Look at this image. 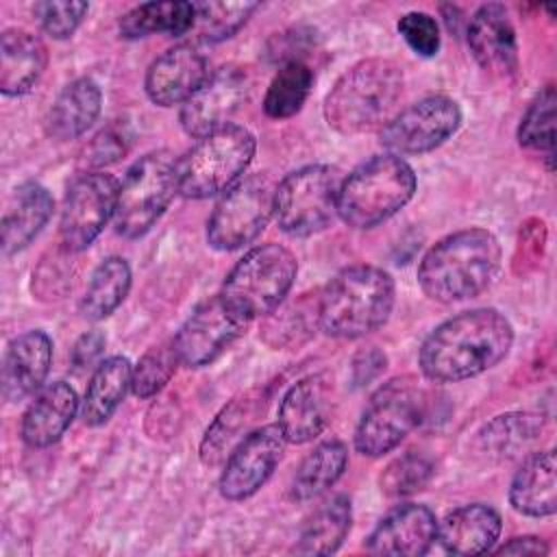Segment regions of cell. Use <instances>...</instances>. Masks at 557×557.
<instances>
[{
  "mask_svg": "<svg viewBox=\"0 0 557 557\" xmlns=\"http://www.w3.org/2000/svg\"><path fill=\"white\" fill-rule=\"evenodd\" d=\"M511 344L513 326L500 311L470 309L444 320L424 337L418 366L433 383H457L500 363Z\"/></svg>",
  "mask_w": 557,
  "mask_h": 557,
  "instance_id": "1",
  "label": "cell"
},
{
  "mask_svg": "<svg viewBox=\"0 0 557 557\" xmlns=\"http://www.w3.org/2000/svg\"><path fill=\"white\" fill-rule=\"evenodd\" d=\"M503 250L487 228H463L431 246L418 265L420 289L435 302H459L490 287Z\"/></svg>",
  "mask_w": 557,
  "mask_h": 557,
  "instance_id": "2",
  "label": "cell"
},
{
  "mask_svg": "<svg viewBox=\"0 0 557 557\" xmlns=\"http://www.w3.org/2000/svg\"><path fill=\"white\" fill-rule=\"evenodd\" d=\"M403 67L389 59H363L348 67L324 98V117L342 135L381 131L403 98Z\"/></svg>",
  "mask_w": 557,
  "mask_h": 557,
  "instance_id": "3",
  "label": "cell"
},
{
  "mask_svg": "<svg viewBox=\"0 0 557 557\" xmlns=\"http://www.w3.org/2000/svg\"><path fill=\"white\" fill-rule=\"evenodd\" d=\"M394 307V278L374 265L337 272L318 298V326L331 337L357 339L383 326Z\"/></svg>",
  "mask_w": 557,
  "mask_h": 557,
  "instance_id": "4",
  "label": "cell"
},
{
  "mask_svg": "<svg viewBox=\"0 0 557 557\" xmlns=\"http://www.w3.org/2000/svg\"><path fill=\"white\" fill-rule=\"evenodd\" d=\"M416 185L413 168L403 157H370L342 181L337 215L352 228H374L413 198Z\"/></svg>",
  "mask_w": 557,
  "mask_h": 557,
  "instance_id": "5",
  "label": "cell"
},
{
  "mask_svg": "<svg viewBox=\"0 0 557 557\" xmlns=\"http://www.w3.org/2000/svg\"><path fill=\"white\" fill-rule=\"evenodd\" d=\"M255 150V135L239 124H226L200 137L176 161L178 194L191 200L224 194L244 176Z\"/></svg>",
  "mask_w": 557,
  "mask_h": 557,
  "instance_id": "6",
  "label": "cell"
},
{
  "mask_svg": "<svg viewBox=\"0 0 557 557\" xmlns=\"http://www.w3.org/2000/svg\"><path fill=\"white\" fill-rule=\"evenodd\" d=\"M298 272L294 252L281 244L250 248L226 274L220 296L248 322L270 315L289 294Z\"/></svg>",
  "mask_w": 557,
  "mask_h": 557,
  "instance_id": "7",
  "label": "cell"
},
{
  "mask_svg": "<svg viewBox=\"0 0 557 557\" xmlns=\"http://www.w3.org/2000/svg\"><path fill=\"white\" fill-rule=\"evenodd\" d=\"M429 411V392L418 376L405 374L383 383L368 400L357 429L355 448L363 457H383L394 450Z\"/></svg>",
  "mask_w": 557,
  "mask_h": 557,
  "instance_id": "8",
  "label": "cell"
},
{
  "mask_svg": "<svg viewBox=\"0 0 557 557\" xmlns=\"http://www.w3.org/2000/svg\"><path fill=\"white\" fill-rule=\"evenodd\" d=\"M176 161L168 150H154L128 168L117 187L113 213L115 231L122 237L137 239L146 235L165 213L174 194H178Z\"/></svg>",
  "mask_w": 557,
  "mask_h": 557,
  "instance_id": "9",
  "label": "cell"
},
{
  "mask_svg": "<svg viewBox=\"0 0 557 557\" xmlns=\"http://www.w3.org/2000/svg\"><path fill=\"white\" fill-rule=\"evenodd\" d=\"M342 172L333 165H305L274 189V218L283 233L309 237L329 228L337 215Z\"/></svg>",
  "mask_w": 557,
  "mask_h": 557,
  "instance_id": "10",
  "label": "cell"
},
{
  "mask_svg": "<svg viewBox=\"0 0 557 557\" xmlns=\"http://www.w3.org/2000/svg\"><path fill=\"white\" fill-rule=\"evenodd\" d=\"M274 189L263 174L242 176L228 187L207 220L209 246L231 252L255 242L274 215Z\"/></svg>",
  "mask_w": 557,
  "mask_h": 557,
  "instance_id": "11",
  "label": "cell"
},
{
  "mask_svg": "<svg viewBox=\"0 0 557 557\" xmlns=\"http://www.w3.org/2000/svg\"><path fill=\"white\" fill-rule=\"evenodd\" d=\"M461 124V109L448 96H426L398 111L381 128V146L396 157L424 154L450 139Z\"/></svg>",
  "mask_w": 557,
  "mask_h": 557,
  "instance_id": "12",
  "label": "cell"
},
{
  "mask_svg": "<svg viewBox=\"0 0 557 557\" xmlns=\"http://www.w3.org/2000/svg\"><path fill=\"white\" fill-rule=\"evenodd\" d=\"M117 181L104 172L78 174L63 198L59 235L67 252L85 250L115 213Z\"/></svg>",
  "mask_w": 557,
  "mask_h": 557,
  "instance_id": "13",
  "label": "cell"
},
{
  "mask_svg": "<svg viewBox=\"0 0 557 557\" xmlns=\"http://www.w3.org/2000/svg\"><path fill=\"white\" fill-rule=\"evenodd\" d=\"M250 322L239 315L220 294L202 300L172 337L178 361L187 368L213 363Z\"/></svg>",
  "mask_w": 557,
  "mask_h": 557,
  "instance_id": "14",
  "label": "cell"
},
{
  "mask_svg": "<svg viewBox=\"0 0 557 557\" xmlns=\"http://www.w3.org/2000/svg\"><path fill=\"white\" fill-rule=\"evenodd\" d=\"M285 437L276 424H263L252 429L226 457L218 490L226 500H246L257 494L285 453Z\"/></svg>",
  "mask_w": 557,
  "mask_h": 557,
  "instance_id": "15",
  "label": "cell"
},
{
  "mask_svg": "<svg viewBox=\"0 0 557 557\" xmlns=\"http://www.w3.org/2000/svg\"><path fill=\"white\" fill-rule=\"evenodd\" d=\"M250 89V76L246 67L222 65L209 74V78L183 102L181 126L189 137H205L226 124L231 115L242 107Z\"/></svg>",
  "mask_w": 557,
  "mask_h": 557,
  "instance_id": "16",
  "label": "cell"
},
{
  "mask_svg": "<svg viewBox=\"0 0 557 557\" xmlns=\"http://www.w3.org/2000/svg\"><path fill=\"white\" fill-rule=\"evenodd\" d=\"M333 409V385L326 374H309L296 381L278 403L276 426L285 442L307 444L329 424Z\"/></svg>",
  "mask_w": 557,
  "mask_h": 557,
  "instance_id": "17",
  "label": "cell"
},
{
  "mask_svg": "<svg viewBox=\"0 0 557 557\" xmlns=\"http://www.w3.org/2000/svg\"><path fill=\"white\" fill-rule=\"evenodd\" d=\"M437 537L435 513L416 503L398 505L385 513L366 537V550L385 557H420Z\"/></svg>",
  "mask_w": 557,
  "mask_h": 557,
  "instance_id": "18",
  "label": "cell"
},
{
  "mask_svg": "<svg viewBox=\"0 0 557 557\" xmlns=\"http://www.w3.org/2000/svg\"><path fill=\"white\" fill-rule=\"evenodd\" d=\"M468 46L479 67L490 76L507 78L516 74V28L503 4L490 2L474 11V15L468 22Z\"/></svg>",
  "mask_w": 557,
  "mask_h": 557,
  "instance_id": "19",
  "label": "cell"
},
{
  "mask_svg": "<svg viewBox=\"0 0 557 557\" xmlns=\"http://www.w3.org/2000/svg\"><path fill=\"white\" fill-rule=\"evenodd\" d=\"M209 74V59L194 44H178L150 63L144 87L154 104L174 107L183 104Z\"/></svg>",
  "mask_w": 557,
  "mask_h": 557,
  "instance_id": "20",
  "label": "cell"
},
{
  "mask_svg": "<svg viewBox=\"0 0 557 557\" xmlns=\"http://www.w3.org/2000/svg\"><path fill=\"white\" fill-rule=\"evenodd\" d=\"M268 407V389L250 387L231 398L213 422L207 426L200 442V461L205 466H218L226 461L231 450L252 431Z\"/></svg>",
  "mask_w": 557,
  "mask_h": 557,
  "instance_id": "21",
  "label": "cell"
},
{
  "mask_svg": "<svg viewBox=\"0 0 557 557\" xmlns=\"http://www.w3.org/2000/svg\"><path fill=\"white\" fill-rule=\"evenodd\" d=\"M52 363V339L39 331H26L17 335L2 361V396L9 403L24 400L41 389Z\"/></svg>",
  "mask_w": 557,
  "mask_h": 557,
  "instance_id": "22",
  "label": "cell"
},
{
  "mask_svg": "<svg viewBox=\"0 0 557 557\" xmlns=\"http://www.w3.org/2000/svg\"><path fill=\"white\" fill-rule=\"evenodd\" d=\"M78 411V396L65 381H52L37 392L22 416L20 433L30 448H48L61 440Z\"/></svg>",
  "mask_w": 557,
  "mask_h": 557,
  "instance_id": "23",
  "label": "cell"
},
{
  "mask_svg": "<svg viewBox=\"0 0 557 557\" xmlns=\"http://www.w3.org/2000/svg\"><path fill=\"white\" fill-rule=\"evenodd\" d=\"M500 537V516L494 507L483 503L461 505L437 522V537L442 548L453 555H483L494 550Z\"/></svg>",
  "mask_w": 557,
  "mask_h": 557,
  "instance_id": "24",
  "label": "cell"
},
{
  "mask_svg": "<svg viewBox=\"0 0 557 557\" xmlns=\"http://www.w3.org/2000/svg\"><path fill=\"white\" fill-rule=\"evenodd\" d=\"M48 65L46 44L24 30L7 28L0 37V91L4 96L28 94Z\"/></svg>",
  "mask_w": 557,
  "mask_h": 557,
  "instance_id": "25",
  "label": "cell"
},
{
  "mask_svg": "<svg viewBox=\"0 0 557 557\" xmlns=\"http://www.w3.org/2000/svg\"><path fill=\"white\" fill-rule=\"evenodd\" d=\"M52 209H54V200L44 185L35 181L22 183L13 191L0 224L4 257L24 250L48 224Z\"/></svg>",
  "mask_w": 557,
  "mask_h": 557,
  "instance_id": "26",
  "label": "cell"
},
{
  "mask_svg": "<svg viewBox=\"0 0 557 557\" xmlns=\"http://www.w3.org/2000/svg\"><path fill=\"white\" fill-rule=\"evenodd\" d=\"M557 461L555 450L531 453L516 470L509 485L511 507L531 518L553 516L557 509Z\"/></svg>",
  "mask_w": 557,
  "mask_h": 557,
  "instance_id": "27",
  "label": "cell"
},
{
  "mask_svg": "<svg viewBox=\"0 0 557 557\" xmlns=\"http://www.w3.org/2000/svg\"><path fill=\"white\" fill-rule=\"evenodd\" d=\"M100 104H102L100 87L87 76L74 78L59 91V96L54 98L48 111V117H46L48 135L59 141L81 137L98 120Z\"/></svg>",
  "mask_w": 557,
  "mask_h": 557,
  "instance_id": "28",
  "label": "cell"
},
{
  "mask_svg": "<svg viewBox=\"0 0 557 557\" xmlns=\"http://www.w3.org/2000/svg\"><path fill=\"white\" fill-rule=\"evenodd\" d=\"M131 376L133 366L122 355L102 359L96 366L81 403V418L87 426H100L115 413L131 389Z\"/></svg>",
  "mask_w": 557,
  "mask_h": 557,
  "instance_id": "29",
  "label": "cell"
},
{
  "mask_svg": "<svg viewBox=\"0 0 557 557\" xmlns=\"http://www.w3.org/2000/svg\"><path fill=\"white\" fill-rule=\"evenodd\" d=\"M546 418L531 411H509L492 418L479 431V448L498 459H511L531 450L542 437Z\"/></svg>",
  "mask_w": 557,
  "mask_h": 557,
  "instance_id": "30",
  "label": "cell"
},
{
  "mask_svg": "<svg viewBox=\"0 0 557 557\" xmlns=\"http://www.w3.org/2000/svg\"><path fill=\"white\" fill-rule=\"evenodd\" d=\"M348 466V448L339 440H326L318 444L298 466L292 483L289 498L307 503L333 487Z\"/></svg>",
  "mask_w": 557,
  "mask_h": 557,
  "instance_id": "31",
  "label": "cell"
},
{
  "mask_svg": "<svg viewBox=\"0 0 557 557\" xmlns=\"http://www.w3.org/2000/svg\"><path fill=\"white\" fill-rule=\"evenodd\" d=\"M196 20V4L185 0L144 2L126 11L120 22V35L126 39H139L154 33H168L172 37L187 35Z\"/></svg>",
  "mask_w": 557,
  "mask_h": 557,
  "instance_id": "32",
  "label": "cell"
},
{
  "mask_svg": "<svg viewBox=\"0 0 557 557\" xmlns=\"http://www.w3.org/2000/svg\"><path fill=\"white\" fill-rule=\"evenodd\" d=\"M352 522L350 500L344 494L329 498L302 524L294 553L298 555H331L346 540Z\"/></svg>",
  "mask_w": 557,
  "mask_h": 557,
  "instance_id": "33",
  "label": "cell"
},
{
  "mask_svg": "<svg viewBox=\"0 0 557 557\" xmlns=\"http://www.w3.org/2000/svg\"><path fill=\"white\" fill-rule=\"evenodd\" d=\"M131 265L122 257L102 259L85 287L81 298V315L87 320H102L111 315L128 296L131 289Z\"/></svg>",
  "mask_w": 557,
  "mask_h": 557,
  "instance_id": "34",
  "label": "cell"
},
{
  "mask_svg": "<svg viewBox=\"0 0 557 557\" xmlns=\"http://www.w3.org/2000/svg\"><path fill=\"white\" fill-rule=\"evenodd\" d=\"M313 78V70L305 61L278 65L263 98L265 115L272 120H287L296 115L309 98Z\"/></svg>",
  "mask_w": 557,
  "mask_h": 557,
  "instance_id": "35",
  "label": "cell"
},
{
  "mask_svg": "<svg viewBox=\"0 0 557 557\" xmlns=\"http://www.w3.org/2000/svg\"><path fill=\"white\" fill-rule=\"evenodd\" d=\"M555 109H557L555 87L546 85L527 107L518 126L520 146L544 154L548 170H553V159H555Z\"/></svg>",
  "mask_w": 557,
  "mask_h": 557,
  "instance_id": "36",
  "label": "cell"
},
{
  "mask_svg": "<svg viewBox=\"0 0 557 557\" xmlns=\"http://www.w3.org/2000/svg\"><path fill=\"white\" fill-rule=\"evenodd\" d=\"M196 20L191 35L202 44H218L233 37L259 7L257 2H194Z\"/></svg>",
  "mask_w": 557,
  "mask_h": 557,
  "instance_id": "37",
  "label": "cell"
},
{
  "mask_svg": "<svg viewBox=\"0 0 557 557\" xmlns=\"http://www.w3.org/2000/svg\"><path fill=\"white\" fill-rule=\"evenodd\" d=\"M178 363L181 361H178V355L174 350L172 339L148 348L141 355V359L137 361V366L133 368L131 392L137 398H150V396L159 394L170 383V379L174 376Z\"/></svg>",
  "mask_w": 557,
  "mask_h": 557,
  "instance_id": "38",
  "label": "cell"
},
{
  "mask_svg": "<svg viewBox=\"0 0 557 557\" xmlns=\"http://www.w3.org/2000/svg\"><path fill=\"white\" fill-rule=\"evenodd\" d=\"M431 476H433V461L422 453L409 450L385 466L379 483L383 494L398 498V496H409L420 492L431 481Z\"/></svg>",
  "mask_w": 557,
  "mask_h": 557,
  "instance_id": "39",
  "label": "cell"
},
{
  "mask_svg": "<svg viewBox=\"0 0 557 557\" xmlns=\"http://www.w3.org/2000/svg\"><path fill=\"white\" fill-rule=\"evenodd\" d=\"M89 4L83 0H63V2H37L33 13L39 20L41 28L52 39H67L76 33L85 20Z\"/></svg>",
  "mask_w": 557,
  "mask_h": 557,
  "instance_id": "40",
  "label": "cell"
},
{
  "mask_svg": "<svg viewBox=\"0 0 557 557\" xmlns=\"http://www.w3.org/2000/svg\"><path fill=\"white\" fill-rule=\"evenodd\" d=\"M396 28L416 54L426 57V59L437 54L442 37H440V26L433 15H429L424 11H409V13L400 15Z\"/></svg>",
  "mask_w": 557,
  "mask_h": 557,
  "instance_id": "41",
  "label": "cell"
},
{
  "mask_svg": "<svg viewBox=\"0 0 557 557\" xmlns=\"http://www.w3.org/2000/svg\"><path fill=\"white\" fill-rule=\"evenodd\" d=\"M128 150V139L124 131H117L113 126L100 131L94 141L87 148V161L96 168L115 163L120 157H124Z\"/></svg>",
  "mask_w": 557,
  "mask_h": 557,
  "instance_id": "42",
  "label": "cell"
},
{
  "mask_svg": "<svg viewBox=\"0 0 557 557\" xmlns=\"http://www.w3.org/2000/svg\"><path fill=\"white\" fill-rule=\"evenodd\" d=\"M104 344H107V337L100 331L83 333L70 352V361H72L74 370H87L94 363H100L98 359L104 352Z\"/></svg>",
  "mask_w": 557,
  "mask_h": 557,
  "instance_id": "43",
  "label": "cell"
},
{
  "mask_svg": "<svg viewBox=\"0 0 557 557\" xmlns=\"http://www.w3.org/2000/svg\"><path fill=\"white\" fill-rule=\"evenodd\" d=\"M387 357L376 346L363 348L352 359V381L355 385H368L372 379H376L385 370Z\"/></svg>",
  "mask_w": 557,
  "mask_h": 557,
  "instance_id": "44",
  "label": "cell"
},
{
  "mask_svg": "<svg viewBox=\"0 0 557 557\" xmlns=\"http://www.w3.org/2000/svg\"><path fill=\"white\" fill-rule=\"evenodd\" d=\"M548 544L542 537L535 535H518L511 537L507 544H503L500 548H496L494 553L498 555H531V557H542L548 555Z\"/></svg>",
  "mask_w": 557,
  "mask_h": 557,
  "instance_id": "45",
  "label": "cell"
}]
</instances>
